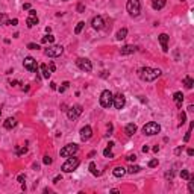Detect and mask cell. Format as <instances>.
<instances>
[{
  "instance_id": "obj_14",
  "label": "cell",
  "mask_w": 194,
  "mask_h": 194,
  "mask_svg": "<svg viewBox=\"0 0 194 194\" xmlns=\"http://www.w3.org/2000/svg\"><path fill=\"white\" fill-rule=\"evenodd\" d=\"M91 26H93V29H97V31L103 29V26H105V21H103V17H100V15L94 17V18L91 20Z\"/></svg>"
},
{
  "instance_id": "obj_9",
  "label": "cell",
  "mask_w": 194,
  "mask_h": 194,
  "mask_svg": "<svg viewBox=\"0 0 194 194\" xmlns=\"http://www.w3.org/2000/svg\"><path fill=\"white\" fill-rule=\"evenodd\" d=\"M82 106L81 105H74V106H71V108H68L67 109V117L70 118V120H76L79 115L82 114Z\"/></svg>"
},
{
  "instance_id": "obj_21",
  "label": "cell",
  "mask_w": 194,
  "mask_h": 194,
  "mask_svg": "<svg viewBox=\"0 0 194 194\" xmlns=\"http://www.w3.org/2000/svg\"><path fill=\"white\" fill-rule=\"evenodd\" d=\"M17 124V120L14 118V117H9V118H6V121L3 123V126H5V129H12Z\"/></svg>"
},
{
  "instance_id": "obj_29",
  "label": "cell",
  "mask_w": 194,
  "mask_h": 194,
  "mask_svg": "<svg viewBox=\"0 0 194 194\" xmlns=\"http://www.w3.org/2000/svg\"><path fill=\"white\" fill-rule=\"evenodd\" d=\"M8 15L6 14H3V12H2V14H0V26H3V24H8Z\"/></svg>"
},
{
  "instance_id": "obj_16",
  "label": "cell",
  "mask_w": 194,
  "mask_h": 194,
  "mask_svg": "<svg viewBox=\"0 0 194 194\" xmlns=\"http://www.w3.org/2000/svg\"><path fill=\"white\" fill-rule=\"evenodd\" d=\"M173 100H174V103H176V106H177V108H182V102H184V94L180 93V91L174 93V94H173Z\"/></svg>"
},
{
  "instance_id": "obj_3",
  "label": "cell",
  "mask_w": 194,
  "mask_h": 194,
  "mask_svg": "<svg viewBox=\"0 0 194 194\" xmlns=\"http://www.w3.org/2000/svg\"><path fill=\"white\" fill-rule=\"evenodd\" d=\"M126 9H127V12H129V15L138 17L140 12H141V3H140V0H127Z\"/></svg>"
},
{
  "instance_id": "obj_17",
  "label": "cell",
  "mask_w": 194,
  "mask_h": 194,
  "mask_svg": "<svg viewBox=\"0 0 194 194\" xmlns=\"http://www.w3.org/2000/svg\"><path fill=\"white\" fill-rule=\"evenodd\" d=\"M124 132H126V135H127V137H132V135L137 132V124H134V123H129V124H126V127H124Z\"/></svg>"
},
{
  "instance_id": "obj_50",
  "label": "cell",
  "mask_w": 194,
  "mask_h": 194,
  "mask_svg": "<svg viewBox=\"0 0 194 194\" xmlns=\"http://www.w3.org/2000/svg\"><path fill=\"white\" fill-rule=\"evenodd\" d=\"M180 152H182V147H177V149H176V155H179Z\"/></svg>"
},
{
  "instance_id": "obj_5",
  "label": "cell",
  "mask_w": 194,
  "mask_h": 194,
  "mask_svg": "<svg viewBox=\"0 0 194 194\" xmlns=\"http://www.w3.org/2000/svg\"><path fill=\"white\" fill-rule=\"evenodd\" d=\"M112 99H114V94L109 91V89H105V91L100 94V105L103 108H111L112 106Z\"/></svg>"
},
{
  "instance_id": "obj_13",
  "label": "cell",
  "mask_w": 194,
  "mask_h": 194,
  "mask_svg": "<svg viewBox=\"0 0 194 194\" xmlns=\"http://www.w3.org/2000/svg\"><path fill=\"white\" fill-rule=\"evenodd\" d=\"M91 137H93V129L89 127V126H84L81 129V140L82 141H88Z\"/></svg>"
},
{
  "instance_id": "obj_4",
  "label": "cell",
  "mask_w": 194,
  "mask_h": 194,
  "mask_svg": "<svg viewBox=\"0 0 194 194\" xmlns=\"http://www.w3.org/2000/svg\"><path fill=\"white\" fill-rule=\"evenodd\" d=\"M161 132V126L156 121H149L143 126V134L144 135H156Z\"/></svg>"
},
{
  "instance_id": "obj_6",
  "label": "cell",
  "mask_w": 194,
  "mask_h": 194,
  "mask_svg": "<svg viewBox=\"0 0 194 194\" xmlns=\"http://www.w3.org/2000/svg\"><path fill=\"white\" fill-rule=\"evenodd\" d=\"M62 52H64V47L62 46H52L49 49L44 50V55L49 56V58H58L62 55Z\"/></svg>"
},
{
  "instance_id": "obj_28",
  "label": "cell",
  "mask_w": 194,
  "mask_h": 194,
  "mask_svg": "<svg viewBox=\"0 0 194 194\" xmlns=\"http://www.w3.org/2000/svg\"><path fill=\"white\" fill-rule=\"evenodd\" d=\"M190 182H188V191L190 193H194V176H190Z\"/></svg>"
},
{
  "instance_id": "obj_30",
  "label": "cell",
  "mask_w": 194,
  "mask_h": 194,
  "mask_svg": "<svg viewBox=\"0 0 194 194\" xmlns=\"http://www.w3.org/2000/svg\"><path fill=\"white\" fill-rule=\"evenodd\" d=\"M103 155H105L106 158H114V153L111 152V146H109V147H106L105 150H103Z\"/></svg>"
},
{
  "instance_id": "obj_19",
  "label": "cell",
  "mask_w": 194,
  "mask_h": 194,
  "mask_svg": "<svg viewBox=\"0 0 194 194\" xmlns=\"http://www.w3.org/2000/svg\"><path fill=\"white\" fill-rule=\"evenodd\" d=\"M112 174L115 177H123L126 174V169H124V167H115V169L112 170Z\"/></svg>"
},
{
  "instance_id": "obj_10",
  "label": "cell",
  "mask_w": 194,
  "mask_h": 194,
  "mask_svg": "<svg viewBox=\"0 0 194 194\" xmlns=\"http://www.w3.org/2000/svg\"><path fill=\"white\" fill-rule=\"evenodd\" d=\"M23 65H24V68L28 70V71H36V61L32 58V56H26L24 58V61H23Z\"/></svg>"
},
{
  "instance_id": "obj_36",
  "label": "cell",
  "mask_w": 194,
  "mask_h": 194,
  "mask_svg": "<svg viewBox=\"0 0 194 194\" xmlns=\"http://www.w3.org/2000/svg\"><path fill=\"white\" fill-rule=\"evenodd\" d=\"M190 137H191V129H188V132L185 134V138H184L185 143H188V141H190Z\"/></svg>"
},
{
  "instance_id": "obj_1",
  "label": "cell",
  "mask_w": 194,
  "mask_h": 194,
  "mask_svg": "<svg viewBox=\"0 0 194 194\" xmlns=\"http://www.w3.org/2000/svg\"><path fill=\"white\" fill-rule=\"evenodd\" d=\"M138 76H140V79L144 81V82H153L155 79H158L161 76V70L150 68V67H141L138 70Z\"/></svg>"
},
{
  "instance_id": "obj_47",
  "label": "cell",
  "mask_w": 194,
  "mask_h": 194,
  "mask_svg": "<svg viewBox=\"0 0 194 194\" xmlns=\"http://www.w3.org/2000/svg\"><path fill=\"white\" fill-rule=\"evenodd\" d=\"M23 9H31V5H29V3H24V5H23Z\"/></svg>"
},
{
  "instance_id": "obj_32",
  "label": "cell",
  "mask_w": 194,
  "mask_h": 194,
  "mask_svg": "<svg viewBox=\"0 0 194 194\" xmlns=\"http://www.w3.org/2000/svg\"><path fill=\"white\" fill-rule=\"evenodd\" d=\"M68 85H70V82H64V84H62V86H59V88H58V91H59V93H64V91H65V89L68 88Z\"/></svg>"
},
{
  "instance_id": "obj_46",
  "label": "cell",
  "mask_w": 194,
  "mask_h": 194,
  "mask_svg": "<svg viewBox=\"0 0 194 194\" xmlns=\"http://www.w3.org/2000/svg\"><path fill=\"white\" fill-rule=\"evenodd\" d=\"M29 15H36V11L35 9H29Z\"/></svg>"
},
{
  "instance_id": "obj_8",
  "label": "cell",
  "mask_w": 194,
  "mask_h": 194,
  "mask_svg": "<svg viewBox=\"0 0 194 194\" xmlns=\"http://www.w3.org/2000/svg\"><path fill=\"white\" fill-rule=\"evenodd\" d=\"M79 150V147H77V144H67V146H64L61 149V156L64 158H68V156H73V155Z\"/></svg>"
},
{
  "instance_id": "obj_18",
  "label": "cell",
  "mask_w": 194,
  "mask_h": 194,
  "mask_svg": "<svg viewBox=\"0 0 194 194\" xmlns=\"http://www.w3.org/2000/svg\"><path fill=\"white\" fill-rule=\"evenodd\" d=\"M165 0H152V8L155 9V11H159V9H162L164 6H165Z\"/></svg>"
},
{
  "instance_id": "obj_2",
  "label": "cell",
  "mask_w": 194,
  "mask_h": 194,
  "mask_svg": "<svg viewBox=\"0 0 194 194\" xmlns=\"http://www.w3.org/2000/svg\"><path fill=\"white\" fill-rule=\"evenodd\" d=\"M79 164H81L79 158L68 156V159L62 164V171H64V173H71V171H74L77 167H79Z\"/></svg>"
},
{
  "instance_id": "obj_31",
  "label": "cell",
  "mask_w": 194,
  "mask_h": 194,
  "mask_svg": "<svg viewBox=\"0 0 194 194\" xmlns=\"http://www.w3.org/2000/svg\"><path fill=\"white\" fill-rule=\"evenodd\" d=\"M89 171H91L94 176H97V174H99V171L96 170V164H94V162H89Z\"/></svg>"
},
{
  "instance_id": "obj_33",
  "label": "cell",
  "mask_w": 194,
  "mask_h": 194,
  "mask_svg": "<svg viewBox=\"0 0 194 194\" xmlns=\"http://www.w3.org/2000/svg\"><path fill=\"white\" fill-rule=\"evenodd\" d=\"M180 177H182V179H190V173H188V170H182V171H180Z\"/></svg>"
},
{
  "instance_id": "obj_45",
  "label": "cell",
  "mask_w": 194,
  "mask_h": 194,
  "mask_svg": "<svg viewBox=\"0 0 194 194\" xmlns=\"http://www.w3.org/2000/svg\"><path fill=\"white\" fill-rule=\"evenodd\" d=\"M187 153H188V156H193V155H194V150H193V149H188Z\"/></svg>"
},
{
  "instance_id": "obj_37",
  "label": "cell",
  "mask_w": 194,
  "mask_h": 194,
  "mask_svg": "<svg viewBox=\"0 0 194 194\" xmlns=\"http://www.w3.org/2000/svg\"><path fill=\"white\" fill-rule=\"evenodd\" d=\"M185 120H187V115H185V112H182V114H180V124H184Z\"/></svg>"
},
{
  "instance_id": "obj_48",
  "label": "cell",
  "mask_w": 194,
  "mask_h": 194,
  "mask_svg": "<svg viewBox=\"0 0 194 194\" xmlns=\"http://www.w3.org/2000/svg\"><path fill=\"white\" fill-rule=\"evenodd\" d=\"M23 180H24V176H23V174H20V176H18V182H21V184H23Z\"/></svg>"
},
{
  "instance_id": "obj_52",
  "label": "cell",
  "mask_w": 194,
  "mask_h": 194,
  "mask_svg": "<svg viewBox=\"0 0 194 194\" xmlns=\"http://www.w3.org/2000/svg\"><path fill=\"white\" fill-rule=\"evenodd\" d=\"M153 152H156V153H158V152H159V147H158V146H155V147H153Z\"/></svg>"
},
{
  "instance_id": "obj_23",
  "label": "cell",
  "mask_w": 194,
  "mask_h": 194,
  "mask_svg": "<svg viewBox=\"0 0 194 194\" xmlns=\"http://www.w3.org/2000/svg\"><path fill=\"white\" fill-rule=\"evenodd\" d=\"M41 73H43V77H44V79H49L50 74H52V71L49 70V67L46 65V64H43V65H41Z\"/></svg>"
},
{
  "instance_id": "obj_12",
  "label": "cell",
  "mask_w": 194,
  "mask_h": 194,
  "mask_svg": "<svg viewBox=\"0 0 194 194\" xmlns=\"http://www.w3.org/2000/svg\"><path fill=\"white\" fill-rule=\"evenodd\" d=\"M169 35L167 33H161L159 36H158V41H159V44H161V47H162V52H169Z\"/></svg>"
},
{
  "instance_id": "obj_40",
  "label": "cell",
  "mask_w": 194,
  "mask_h": 194,
  "mask_svg": "<svg viewBox=\"0 0 194 194\" xmlns=\"http://www.w3.org/2000/svg\"><path fill=\"white\" fill-rule=\"evenodd\" d=\"M84 11H85V8H84V5H81V3H79V5H77V12H81V14H82V12H84Z\"/></svg>"
},
{
  "instance_id": "obj_34",
  "label": "cell",
  "mask_w": 194,
  "mask_h": 194,
  "mask_svg": "<svg viewBox=\"0 0 194 194\" xmlns=\"http://www.w3.org/2000/svg\"><path fill=\"white\" fill-rule=\"evenodd\" d=\"M28 49H31V50H38V49H40V46L33 44V43H29V44H28Z\"/></svg>"
},
{
  "instance_id": "obj_38",
  "label": "cell",
  "mask_w": 194,
  "mask_h": 194,
  "mask_svg": "<svg viewBox=\"0 0 194 194\" xmlns=\"http://www.w3.org/2000/svg\"><path fill=\"white\" fill-rule=\"evenodd\" d=\"M44 164H46V165L52 164V158H50V156H44Z\"/></svg>"
},
{
  "instance_id": "obj_20",
  "label": "cell",
  "mask_w": 194,
  "mask_h": 194,
  "mask_svg": "<svg viewBox=\"0 0 194 194\" xmlns=\"http://www.w3.org/2000/svg\"><path fill=\"white\" fill-rule=\"evenodd\" d=\"M26 24H28V28H33V26L38 24V17L36 15H29L28 20H26Z\"/></svg>"
},
{
  "instance_id": "obj_44",
  "label": "cell",
  "mask_w": 194,
  "mask_h": 194,
  "mask_svg": "<svg viewBox=\"0 0 194 194\" xmlns=\"http://www.w3.org/2000/svg\"><path fill=\"white\" fill-rule=\"evenodd\" d=\"M61 177H62L61 174H59V176H56V177L53 179V182H55V184H58V182H59V180H61Z\"/></svg>"
},
{
  "instance_id": "obj_7",
  "label": "cell",
  "mask_w": 194,
  "mask_h": 194,
  "mask_svg": "<svg viewBox=\"0 0 194 194\" xmlns=\"http://www.w3.org/2000/svg\"><path fill=\"white\" fill-rule=\"evenodd\" d=\"M76 65L79 67L82 71H86V73H89V71L93 70V64H91V61L86 59V58H77V59H76Z\"/></svg>"
},
{
  "instance_id": "obj_39",
  "label": "cell",
  "mask_w": 194,
  "mask_h": 194,
  "mask_svg": "<svg viewBox=\"0 0 194 194\" xmlns=\"http://www.w3.org/2000/svg\"><path fill=\"white\" fill-rule=\"evenodd\" d=\"M126 159H127L129 162H132V161H135V159H137V156H135V155H129V156H127Z\"/></svg>"
},
{
  "instance_id": "obj_22",
  "label": "cell",
  "mask_w": 194,
  "mask_h": 194,
  "mask_svg": "<svg viewBox=\"0 0 194 194\" xmlns=\"http://www.w3.org/2000/svg\"><path fill=\"white\" fill-rule=\"evenodd\" d=\"M126 35H127V29H126V28H121V29L117 32L115 38H117L118 41H121V40H124V38H126Z\"/></svg>"
},
{
  "instance_id": "obj_35",
  "label": "cell",
  "mask_w": 194,
  "mask_h": 194,
  "mask_svg": "<svg viewBox=\"0 0 194 194\" xmlns=\"http://www.w3.org/2000/svg\"><path fill=\"white\" fill-rule=\"evenodd\" d=\"M158 165V159H152L150 162H149V167L150 169H153V167H156Z\"/></svg>"
},
{
  "instance_id": "obj_53",
  "label": "cell",
  "mask_w": 194,
  "mask_h": 194,
  "mask_svg": "<svg viewBox=\"0 0 194 194\" xmlns=\"http://www.w3.org/2000/svg\"><path fill=\"white\" fill-rule=\"evenodd\" d=\"M0 115H2V109H0Z\"/></svg>"
},
{
  "instance_id": "obj_24",
  "label": "cell",
  "mask_w": 194,
  "mask_h": 194,
  "mask_svg": "<svg viewBox=\"0 0 194 194\" xmlns=\"http://www.w3.org/2000/svg\"><path fill=\"white\" fill-rule=\"evenodd\" d=\"M184 85H185V88H187V89H191V88H193V85H194V81L191 79L190 76H187L185 79H184Z\"/></svg>"
},
{
  "instance_id": "obj_43",
  "label": "cell",
  "mask_w": 194,
  "mask_h": 194,
  "mask_svg": "<svg viewBox=\"0 0 194 194\" xmlns=\"http://www.w3.org/2000/svg\"><path fill=\"white\" fill-rule=\"evenodd\" d=\"M55 70H56V67H55V64H53V62H50V71H52V73H53Z\"/></svg>"
},
{
  "instance_id": "obj_27",
  "label": "cell",
  "mask_w": 194,
  "mask_h": 194,
  "mask_svg": "<svg viewBox=\"0 0 194 194\" xmlns=\"http://www.w3.org/2000/svg\"><path fill=\"white\" fill-rule=\"evenodd\" d=\"M84 26H85V23H84V21H79V23H77L76 29H74V33H76V35H79V33L82 32V29H84Z\"/></svg>"
},
{
  "instance_id": "obj_42",
  "label": "cell",
  "mask_w": 194,
  "mask_h": 194,
  "mask_svg": "<svg viewBox=\"0 0 194 194\" xmlns=\"http://www.w3.org/2000/svg\"><path fill=\"white\" fill-rule=\"evenodd\" d=\"M18 23V20L17 18H14V20H11V21H8V24H12V26H15Z\"/></svg>"
},
{
  "instance_id": "obj_51",
  "label": "cell",
  "mask_w": 194,
  "mask_h": 194,
  "mask_svg": "<svg viewBox=\"0 0 194 194\" xmlns=\"http://www.w3.org/2000/svg\"><path fill=\"white\" fill-rule=\"evenodd\" d=\"M143 152H144V153H147V152H149V147H147V146H144V147H143Z\"/></svg>"
},
{
  "instance_id": "obj_11",
  "label": "cell",
  "mask_w": 194,
  "mask_h": 194,
  "mask_svg": "<svg viewBox=\"0 0 194 194\" xmlns=\"http://www.w3.org/2000/svg\"><path fill=\"white\" fill-rule=\"evenodd\" d=\"M112 105L115 106V109H123L124 105H126V97H124L123 94L114 96V99H112Z\"/></svg>"
},
{
  "instance_id": "obj_15",
  "label": "cell",
  "mask_w": 194,
  "mask_h": 194,
  "mask_svg": "<svg viewBox=\"0 0 194 194\" xmlns=\"http://www.w3.org/2000/svg\"><path fill=\"white\" fill-rule=\"evenodd\" d=\"M135 50H137V47L134 44H127V46H123L120 49V53L121 55H131V53H134Z\"/></svg>"
},
{
  "instance_id": "obj_25",
  "label": "cell",
  "mask_w": 194,
  "mask_h": 194,
  "mask_svg": "<svg viewBox=\"0 0 194 194\" xmlns=\"http://www.w3.org/2000/svg\"><path fill=\"white\" fill-rule=\"evenodd\" d=\"M141 170V167L140 165H131L129 169H126V173H131V174H134V173H138Z\"/></svg>"
},
{
  "instance_id": "obj_49",
  "label": "cell",
  "mask_w": 194,
  "mask_h": 194,
  "mask_svg": "<svg viewBox=\"0 0 194 194\" xmlns=\"http://www.w3.org/2000/svg\"><path fill=\"white\" fill-rule=\"evenodd\" d=\"M50 88H52V89H56V84L52 82V84H50Z\"/></svg>"
},
{
  "instance_id": "obj_54",
  "label": "cell",
  "mask_w": 194,
  "mask_h": 194,
  "mask_svg": "<svg viewBox=\"0 0 194 194\" xmlns=\"http://www.w3.org/2000/svg\"><path fill=\"white\" fill-rule=\"evenodd\" d=\"M64 2H67V0H64Z\"/></svg>"
},
{
  "instance_id": "obj_26",
  "label": "cell",
  "mask_w": 194,
  "mask_h": 194,
  "mask_svg": "<svg viewBox=\"0 0 194 194\" xmlns=\"http://www.w3.org/2000/svg\"><path fill=\"white\" fill-rule=\"evenodd\" d=\"M53 41H55V36H52L50 33H49L47 36H43V40H41V43H43V44H47V43H49V44H52Z\"/></svg>"
},
{
  "instance_id": "obj_41",
  "label": "cell",
  "mask_w": 194,
  "mask_h": 194,
  "mask_svg": "<svg viewBox=\"0 0 194 194\" xmlns=\"http://www.w3.org/2000/svg\"><path fill=\"white\" fill-rule=\"evenodd\" d=\"M165 177L171 180V179H173V171H169V173H165Z\"/></svg>"
}]
</instances>
